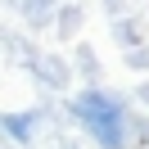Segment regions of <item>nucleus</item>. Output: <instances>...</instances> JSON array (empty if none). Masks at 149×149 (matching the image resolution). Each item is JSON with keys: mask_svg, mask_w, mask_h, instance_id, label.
<instances>
[{"mask_svg": "<svg viewBox=\"0 0 149 149\" xmlns=\"http://www.w3.org/2000/svg\"><path fill=\"white\" fill-rule=\"evenodd\" d=\"M72 113L104 149H122V109H118V100H109L104 91H86V95H77Z\"/></svg>", "mask_w": 149, "mask_h": 149, "instance_id": "nucleus-1", "label": "nucleus"}]
</instances>
